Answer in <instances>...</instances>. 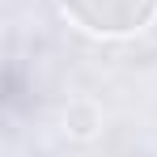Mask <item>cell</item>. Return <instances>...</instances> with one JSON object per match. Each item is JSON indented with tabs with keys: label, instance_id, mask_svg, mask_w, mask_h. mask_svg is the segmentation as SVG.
Returning a JSON list of instances; mask_svg holds the SVG:
<instances>
[{
	"label": "cell",
	"instance_id": "obj_1",
	"mask_svg": "<svg viewBox=\"0 0 157 157\" xmlns=\"http://www.w3.org/2000/svg\"><path fill=\"white\" fill-rule=\"evenodd\" d=\"M59 9L89 34L115 38V34H132L149 26L157 13V0H59Z\"/></svg>",
	"mask_w": 157,
	"mask_h": 157
}]
</instances>
